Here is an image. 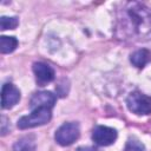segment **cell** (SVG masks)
<instances>
[{
    "label": "cell",
    "mask_w": 151,
    "mask_h": 151,
    "mask_svg": "<svg viewBox=\"0 0 151 151\" xmlns=\"http://www.w3.org/2000/svg\"><path fill=\"white\" fill-rule=\"evenodd\" d=\"M118 21V29L123 37L145 40L151 37V12L139 2H126Z\"/></svg>",
    "instance_id": "6da1fadb"
},
{
    "label": "cell",
    "mask_w": 151,
    "mask_h": 151,
    "mask_svg": "<svg viewBox=\"0 0 151 151\" xmlns=\"http://www.w3.org/2000/svg\"><path fill=\"white\" fill-rule=\"evenodd\" d=\"M51 117H52L51 109H37L33 110L29 114L21 117L18 120V127L25 130V129H32L35 126L45 125L51 120Z\"/></svg>",
    "instance_id": "7a4b0ae2"
},
{
    "label": "cell",
    "mask_w": 151,
    "mask_h": 151,
    "mask_svg": "<svg viewBox=\"0 0 151 151\" xmlns=\"http://www.w3.org/2000/svg\"><path fill=\"white\" fill-rule=\"evenodd\" d=\"M129 110L138 116H147L151 113V97L142 92H132L126 99Z\"/></svg>",
    "instance_id": "3957f363"
},
{
    "label": "cell",
    "mask_w": 151,
    "mask_h": 151,
    "mask_svg": "<svg viewBox=\"0 0 151 151\" xmlns=\"http://www.w3.org/2000/svg\"><path fill=\"white\" fill-rule=\"evenodd\" d=\"M80 136V129L78 123H65L63 124L54 134L55 142L61 146H68L73 144Z\"/></svg>",
    "instance_id": "277c9868"
},
{
    "label": "cell",
    "mask_w": 151,
    "mask_h": 151,
    "mask_svg": "<svg viewBox=\"0 0 151 151\" xmlns=\"http://www.w3.org/2000/svg\"><path fill=\"white\" fill-rule=\"evenodd\" d=\"M92 139L100 146H107L114 143L117 139V131L113 127L98 125L92 131Z\"/></svg>",
    "instance_id": "5b68a950"
},
{
    "label": "cell",
    "mask_w": 151,
    "mask_h": 151,
    "mask_svg": "<svg viewBox=\"0 0 151 151\" xmlns=\"http://www.w3.org/2000/svg\"><path fill=\"white\" fill-rule=\"evenodd\" d=\"M20 100V91L11 83H6L1 88V107L12 109Z\"/></svg>",
    "instance_id": "8992f818"
},
{
    "label": "cell",
    "mask_w": 151,
    "mask_h": 151,
    "mask_svg": "<svg viewBox=\"0 0 151 151\" xmlns=\"http://www.w3.org/2000/svg\"><path fill=\"white\" fill-rule=\"evenodd\" d=\"M55 104V96L50 91H40L33 94L29 101V109H52Z\"/></svg>",
    "instance_id": "52a82bcc"
},
{
    "label": "cell",
    "mask_w": 151,
    "mask_h": 151,
    "mask_svg": "<svg viewBox=\"0 0 151 151\" xmlns=\"http://www.w3.org/2000/svg\"><path fill=\"white\" fill-rule=\"evenodd\" d=\"M33 72L35 74V79H37V83L40 85V86H44L46 85L47 83H51L53 79H54V70L45 64V63H34L33 64Z\"/></svg>",
    "instance_id": "ba28073f"
},
{
    "label": "cell",
    "mask_w": 151,
    "mask_h": 151,
    "mask_svg": "<svg viewBox=\"0 0 151 151\" xmlns=\"http://www.w3.org/2000/svg\"><path fill=\"white\" fill-rule=\"evenodd\" d=\"M151 59V54L147 50L142 48V50H137L134 51L131 55H130V61L132 63L133 66L138 67V68H143Z\"/></svg>",
    "instance_id": "9c48e42d"
},
{
    "label": "cell",
    "mask_w": 151,
    "mask_h": 151,
    "mask_svg": "<svg viewBox=\"0 0 151 151\" xmlns=\"http://www.w3.org/2000/svg\"><path fill=\"white\" fill-rule=\"evenodd\" d=\"M13 151H35V140L32 137H22L13 145Z\"/></svg>",
    "instance_id": "30bf717a"
},
{
    "label": "cell",
    "mask_w": 151,
    "mask_h": 151,
    "mask_svg": "<svg viewBox=\"0 0 151 151\" xmlns=\"http://www.w3.org/2000/svg\"><path fill=\"white\" fill-rule=\"evenodd\" d=\"M18 46V40L14 37H0V52L1 53H11Z\"/></svg>",
    "instance_id": "8fae6325"
},
{
    "label": "cell",
    "mask_w": 151,
    "mask_h": 151,
    "mask_svg": "<svg viewBox=\"0 0 151 151\" xmlns=\"http://www.w3.org/2000/svg\"><path fill=\"white\" fill-rule=\"evenodd\" d=\"M19 21L15 17H1L0 18V29H14L18 26Z\"/></svg>",
    "instance_id": "7c38bea8"
},
{
    "label": "cell",
    "mask_w": 151,
    "mask_h": 151,
    "mask_svg": "<svg viewBox=\"0 0 151 151\" xmlns=\"http://www.w3.org/2000/svg\"><path fill=\"white\" fill-rule=\"evenodd\" d=\"M124 151H145V146L136 138H130L125 145Z\"/></svg>",
    "instance_id": "4fadbf2b"
},
{
    "label": "cell",
    "mask_w": 151,
    "mask_h": 151,
    "mask_svg": "<svg viewBox=\"0 0 151 151\" xmlns=\"http://www.w3.org/2000/svg\"><path fill=\"white\" fill-rule=\"evenodd\" d=\"M78 151H99V150H97L94 147H79Z\"/></svg>",
    "instance_id": "5bb4252c"
}]
</instances>
